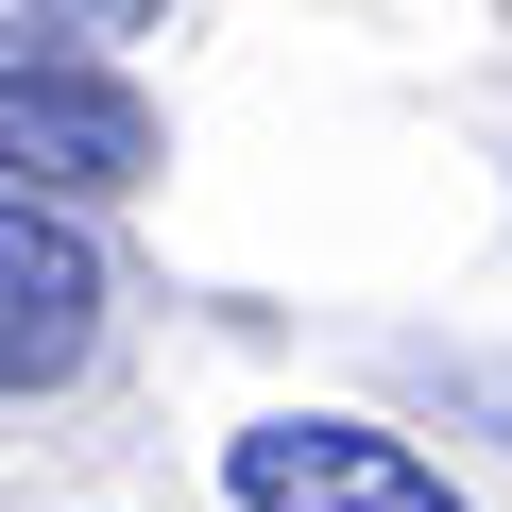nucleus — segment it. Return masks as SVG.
Listing matches in <instances>:
<instances>
[{
	"mask_svg": "<svg viewBox=\"0 0 512 512\" xmlns=\"http://www.w3.org/2000/svg\"><path fill=\"white\" fill-rule=\"evenodd\" d=\"M103 359V256L52 188H0V393H69Z\"/></svg>",
	"mask_w": 512,
	"mask_h": 512,
	"instance_id": "3",
	"label": "nucleus"
},
{
	"mask_svg": "<svg viewBox=\"0 0 512 512\" xmlns=\"http://www.w3.org/2000/svg\"><path fill=\"white\" fill-rule=\"evenodd\" d=\"M222 495L239 512H461L427 444L359 427V410H274V427H239L222 444Z\"/></svg>",
	"mask_w": 512,
	"mask_h": 512,
	"instance_id": "2",
	"label": "nucleus"
},
{
	"mask_svg": "<svg viewBox=\"0 0 512 512\" xmlns=\"http://www.w3.org/2000/svg\"><path fill=\"white\" fill-rule=\"evenodd\" d=\"M154 103L103 69V35H52L0 0V188H52V205H120L154 188Z\"/></svg>",
	"mask_w": 512,
	"mask_h": 512,
	"instance_id": "1",
	"label": "nucleus"
},
{
	"mask_svg": "<svg viewBox=\"0 0 512 512\" xmlns=\"http://www.w3.org/2000/svg\"><path fill=\"white\" fill-rule=\"evenodd\" d=\"M18 18H52V35H137V18H171V0H18Z\"/></svg>",
	"mask_w": 512,
	"mask_h": 512,
	"instance_id": "4",
	"label": "nucleus"
}]
</instances>
